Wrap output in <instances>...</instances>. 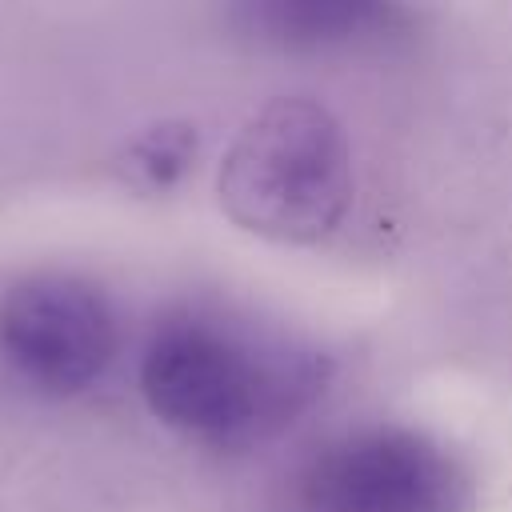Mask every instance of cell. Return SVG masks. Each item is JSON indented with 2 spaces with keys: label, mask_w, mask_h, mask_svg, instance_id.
Wrapping results in <instances>:
<instances>
[{
  "label": "cell",
  "mask_w": 512,
  "mask_h": 512,
  "mask_svg": "<svg viewBox=\"0 0 512 512\" xmlns=\"http://www.w3.org/2000/svg\"><path fill=\"white\" fill-rule=\"evenodd\" d=\"M324 388V360L292 340L220 316H168L144 344L140 392L176 432L244 444L292 420Z\"/></svg>",
  "instance_id": "cell-1"
},
{
  "label": "cell",
  "mask_w": 512,
  "mask_h": 512,
  "mask_svg": "<svg viewBox=\"0 0 512 512\" xmlns=\"http://www.w3.org/2000/svg\"><path fill=\"white\" fill-rule=\"evenodd\" d=\"M220 204L252 236L320 244L352 204L344 124L308 96L268 100L244 120L220 164Z\"/></svg>",
  "instance_id": "cell-2"
},
{
  "label": "cell",
  "mask_w": 512,
  "mask_h": 512,
  "mask_svg": "<svg viewBox=\"0 0 512 512\" xmlns=\"http://www.w3.org/2000/svg\"><path fill=\"white\" fill-rule=\"evenodd\" d=\"M468 476L424 432L376 424L332 440L300 476L296 512H464Z\"/></svg>",
  "instance_id": "cell-3"
},
{
  "label": "cell",
  "mask_w": 512,
  "mask_h": 512,
  "mask_svg": "<svg viewBox=\"0 0 512 512\" xmlns=\"http://www.w3.org/2000/svg\"><path fill=\"white\" fill-rule=\"evenodd\" d=\"M120 344L108 296L68 272H40L12 284L0 300V356L44 396L92 388Z\"/></svg>",
  "instance_id": "cell-4"
},
{
  "label": "cell",
  "mask_w": 512,
  "mask_h": 512,
  "mask_svg": "<svg viewBox=\"0 0 512 512\" xmlns=\"http://www.w3.org/2000/svg\"><path fill=\"white\" fill-rule=\"evenodd\" d=\"M404 12L376 0H256L240 4L236 20L260 40L284 48H332L384 36Z\"/></svg>",
  "instance_id": "cell-5"
},
{
  "label": "cell",
  "mask_w": 512,
  "mask_h": 512,
  "mask_svg": "<svg viewBox=\"0 0 512 512\" xmlns=\"http://www.w3.org/2000/svg\"><path fill=\"white\" fill-rule=\"evenodd\" d=\"M192 152H196V136L188 124H156L132 144L128 164H132L140 184L168 188L188 172Z\"/></svg>",
  "instance_id": "cell-6"
}]
</instances>
